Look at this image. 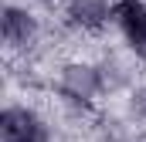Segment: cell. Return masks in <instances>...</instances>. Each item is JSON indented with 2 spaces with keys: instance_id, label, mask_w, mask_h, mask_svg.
<instances>
[{
  "instance_id": "obj_1",
  "label": "cell",
  "mask_w": 146,
  "mask_h": 142,
  "mask_svg": "<svg viewBox=\"0 0 146 142\" xmlns=\"http://www.w3.org/2000/svg\"><path fill=\"white\" fill-rule=\"evenodd\" d=\"M0 142H48V125L31 108L10 105L0 112Z\"/></svg>"
},
{
  "instance_id": "obj_2",
  "label": "cell",
  "mask_w": 146,
  "mask_h": 142,
  "mask_svg": "<svg viewBox=\"0 0 146 142\" xmlns=\"http://www.w3.org/2000/svg\"><path fill=\"white\" fill-rule=\"evenodd\" d=\"M61 95L68 102H78V105H88L99 91H102V71L92 68V64H82V61H72L61 68V81H58Z\"/></svg>"
},
{
  "instance_id": "obj_3",
  "label": "cell",
  "mask_w": 146,
  "mask_h": 142,
  "mask_svg": "<svg viewBox=\"0 0 146 142\" xmlns=\"http://www.w3.org/2000/svg\"><path fill=\"white\" fill-rule=\"evenodd\" d=\"M0 34H3V44L7 47L27 51L37 41V20L24 7H3V14H0Z\"/></svg>"
},
{
  "instance_id": "obj_4",
  "label": "cell",
  "mask_w": 146,
  "mask_h": 142,
  "mask_svg": "<svg viewBox=\"0 0 146 142\" xmlns=\"http://www.w3.org/2000/svg\"><path fill=\"white\" fill-rule=\"evenodd\" d=\"M68 24L78 31H102L112 17L109 0H68Z\"/></svg>"
},
{
  "instance_id": "obj_5",
  "label": "cell",
  "mask_w": 146,
  "mask_h": 142,
  "mask_svg": "<svg viewBox=\"0 0 146 142\" xmlns=\"http://www.w3.org/2000/svg\"><path fill=\"white\" fill-rule=\"evenodd\" d=\"M41 3H58V0H41Z\"/></svg>"
}]
</instances>
